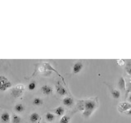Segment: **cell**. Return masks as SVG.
Masks as SVG:
<instances>
[{"label": "cell", "mask_w": 131, "mask_h": 123, "mask_svg": "<svg viewBox=\"0 0 131 123\" xmlns=\"http://www.w3.org/2000/svg\"><path fill=\"white\" fill-rule=\"evenodd\" d=\"M12 87V84L11 80L4 75H0V91L4 92L7 91Z\"/></svg>", "instance_id": "6da1fadb"}, {"label": "cell", "mask_w": 131, "mask_h": 123, "mask_svg": "<svg viewBox=\"0 0 131 123\" xmlns=\"http://www.w3.org/2000/svg\"><path fill=\"white\" fill-rule=\"evenodd\" d=\"M25 92V86L23 85H17L14 86L13 88H12L11 89V94L12 97L15 98H20Z\"/></svg>", "instance_id": "7a4b0ae2"}, {"label": "cell", "mask_w": 131, "mask_h": 123, "mask_svg": "<svg viewBox=\"0 0 131 123\" xmlns=\"http://www.w3.org/2000/svg\"><path fill=\"white\" fill-rule=\"evenodd\" d=\"M97 106V102L96 99H87L84 100V110L93 112L96 109Z\"/></svg>", "instance_id": "3957f363"}, {"label": "cell", "mask_w": 131, "mask_h": 123, "mask_svg": "<svg viewBox=\"0 0 131 123\" xmlns=\"http://www.w3.org/2000/svg\"><path fill=\"white\" fill-rule=\"evenodd\" d=\"M84 68V64L82 63L81 61H78L76 63L73 65V67H72V73L74 75H76V74L80 73L82 69Z\"/></svg>", "instance_id": "277c9868"}, {"label": "cell", "mask_w": 131, "mask_h": 123, "mask_svg": "<svg viewBox=\"0 0 131 123\" xmlns=\"http://www.w3.org/2000/svg\"><path fill=\"white\" fill-rule=\"evenodd\" d=\"M131 108V104L128 102H122L119 104V111L121 112H127Z\"/></svg>", "instance_id": "5b68a950"}, {"label": "cell", "mask_w": 131, "mask_h": 123, "mask_svg": "<svg viewBox=\"0 0 131 123\" xmlns=\"http://www.w3.org/2000/svg\"><path fill=\"white\" fill-rule=\"evenodd\" d=\"M41 92L45 94V95H50V94H52L53 93V89L50 85H44L41 87Z\"/></svg>", "instance_id": "8992f818"}, {"label": "cell", "mask_w": 131, "mask_h": 123, "mask_svg": "<svg viewBox=\"0 0 131 123\" xmlns=\"http://www.w3.org/2000/svg\"><path fill=\"white\" fill-rule=\"evenodd\" d=\"M56 89H57V92L58 94L60 95H67V89H65L64 86L61 85L60 82L58 81L57 82V84L56 85Z\"/></svg>", "instance_id": "52a82bcc"}, {"label": "cell", "mask_w": 131, "mask_h": 123, "mask_svg": "<svg viewBox=\"0 0 131 123\" xmlns=\"http://www.w3.org/2000/svg\"><path fill=\"white\" fill-rule=\"evenodd\" d=\"M50 112L53 113L54 115H57V117H61L65 113V108L62 106H59V107H57V108L52 109Z\"/></svg>", "instance_id": "ba28073f"}, {"label": "cell", "mask_w": 131, "mask_h": 123, "mask_svg": "<svg viewBox=\"0 0 131 123\" xmlns=\"http://www.w3.org/2000/svg\"><path fill=\"white\" fill-rule=\"evenodd\" d=\"M0 120L3 123H9L11 121V115L8 112H3L0 116Z\"/></svg>", "instance_id": "9c48e42d"}, {"label": "cell", "mask_w": 131, "mask_h": 123, "mask_svg": "<svg viewBox=\"0 0 131 123\" xmlns=\"http://www.w3.org/2000/svg\"><path fill=\"white\" fill-rule=\"evenodd\" d=\"M62 102H63V104L66 106V107H67V108H71V107L74 105V99L72 98L71 97H66L63 98V100H62Z\"/></svg>", "instance_id": "30bf717a"}, {"label": "cell", "mask_w": 131, "mask_h": 123, "mask_svg": "<svg viewBox=\"0 0 131 123\" xmlns=\"http://www.w3.org/2000/svg\"><path fill=\"white\" fill-rule=\"evenodd\" d=\"M118 87L121 91L125 92V90H126V84H125V78L121 76L118 80Z\"/></svg>", "instance_id": "8fae6325"}, {"label": "cell", "mask_w": 131, "mask_h": 123, "mask_svg": "<svg viewBox=\"0 0 131 123\" xmlns=\"http://www.w3.org/2000/svg\"><path fill=\"white\" fill-rule=\"evenodd\" d=\"M26 110V107L22 104H16L14 106V111L17 113H21Z\"/></svg>", "instance_id": "7c38bea8"}, {"label": "cell", "mask_w": 131, "mask_h": 123, "mask_svg": "<svg viewBox=\"0 0 131 123\" xmlns=\"http://www.w3.org/2000/svg\"><path fill=\"white\" fill-rule=\"evenodd\" d=\"M30 120L32 123H37L40 120V116L37 112H32L30 116Z\"/></svg>", "instance_id": "4fadbf2b"}, {"label": "cell", "mask_w": 131, "mask_h": 123, "mask_svg": "<svg viewBox=\"0 0 131 123\" xmlns=\"http://www.w3.org/2000/svg\"><path fill=\"white\" fill-rule=\"evenodd\" d=\"M32 104L34 106L39 107V106H42L43 104V100L42 99V98H39V97H36L32 100Z\"/></svg>", "instance_id": "5bb4252c"}, {"label": "cell", "mask_w": 131, "mask_h": 123, "mask_svg": "<svg viewBox=\"0 0 131 123\" xmlns=\"http://www.w3.org/2000/svg\"><path fill=\"white\" fill-rule=\"evenodd\" d=\"M55 115L53 114V113H52V112H47L46 114H45V120H46L47 121H48V122H52V121H53L55 120Z\"/></svg>", "instance_id": "9a60e30c"}, {"label": "cell", "mask_w": 131, "mask_h": 123, "mask_svg": "<svg viewBox=\"0 0 131 123\" xmlns=\"http://www.w3.org/2000/svg\"><path fill=\"white\" fill-rule=\"evenodd\" d=\"M111 93H112V96L114 98H121V91L119 89H111Z\"/></svg>", "instance_id": "2e32d148"}, {"label": "cell", "mask_w": 131, "mask_h": 123, "mask_svg": "<svg viewBox=\"0 0 131 123\" xmlns=\"http://www.w3.org/2000/svg\"><path fill=\"white\" fill-rule=\"evenodd\" d=\"M71 116L69 114L67 115H64V116L60 119V121L59 123H70L71 121Z\"/></svg>", "instance_id": "e0dca14e"}, {"label": "cell", "mask_w": 131, "mask_h": 123, "mask_svg": "<svg viewBox=\"0 0 131 123\" xmlns=\"http://www.w3.org/2000/svg\"><path fill=\"white\" fill-rule=\"evenodd\" d=\"M75 108H76V110L83 111L84 112V100H80L79 102H78Z\"/></svg>", "instance_id": "ac0fdd59"}, {"label": "cell", "mask_w": 131, "mask_h": 123, "mask_svg": "<svg viewBox=\"0 0 131 123\" xmlns=\"http://www.w3.org/2000/svg\"><path fill=\"white\" fill-rule=\"evenodd\" d=\"M43 67H44V68H45V69L48 70V71H52L56 72L58 76H60V74L57 71V70H55L54 68H53V67H52V66L50 65V63H43Z\"/></svg>", "instance_id": "d6986e66"}, {"label": "cell", "mask_w": 131, "mask_h": 123, "mask_svg": "<svg viewBox=\"0 0 131 123\" xmlns=\"http://www.w3.org/2000/svg\"><path fill=\"white\" fill-rule=\"evenodd\" d=\"M125 80V84H126V89L127 92H131V76L127 77Z\"/></svg>", "instance_id": "ffe728a7"}, {"label": "cell", "mask_w": 131, "mask_h": 123, "mask_svg": "<svg viewBox=\"0 0 131 123\" xmlns=\"http://www.w3.org/2000/svg\"><path fill=\"white\" fill-rule=\"evenodd\" d=\"M21 121V118H20V116L16 114H12V123H20Z\"/></svg>", "instance_id": "44dd1931"}, {"label": "cell", "mask_w": 131, "mask_h": 123, "mask_svg": "<svg viewBox=\"0 0 131 123\" xmlns=\"http://www.w3.org/2000/svg\"><path fill=\"white\" fill-rule=\"evenodd\" d=\"M37 87V82L35 81V80H33L31 81L30 84L28 85V89L30 90V91H32V90H35Z\"/></svg>", "instance_id": "7402d4cb"}, {"label": "cell", "mask_w": 131, "mask_h": 123, "mask_svg": "<svg viewBox=\"0 0 131 123\" xmlns=\"http://www.w3.org/2000/svg\"><path fill=\"white\" fill-rule=\"evenodd\" d=\"M125 71L127 72V74L131 76V63H127L125 65Z\"/></svg>", "instance_id": "603a6c76"}, {"label": "cell", "mask_w": 131, "mask_h": 123, "mask_svg": "<svg viewBox=\"0 0 131 123\" xmlns=\"http://www.w3.org/2000/svg\"><path fill=\"white\" fill-rule=\"evenodd\" d=\"M128 102L131 104V93L129 94V97H128Z\"/></svg>", "instance_id": "cb8c5ba5"}, {"label": "cell", "mask_w": 131, "mask_h": 123, "mask_svg": "<svg viewBox=\"0 0 131 123\" xmlns=\"http://www.w3.org/2000/svg\"><path fill=\"white\" fill-rule=\"evenodd\" d=\"M126 114H127V115H129V116H131V108H130L129 111H127V112H126Z\"/></svg>", "instance_id": "d4e9b609"}, {"label": "cell", "mask_w": 131, "mask_h": 123, "mask_svg": "<svg viewBox=\"0 0 131 123\" xmlns=\"http://www.w3.org/2000/svg\"><path fill=\"white\" fill-rule=\"evenodd\" d=\"M44 123H48V122H44Z\"/></svg>", "instance_id": "484cf974"}]
</instances>
